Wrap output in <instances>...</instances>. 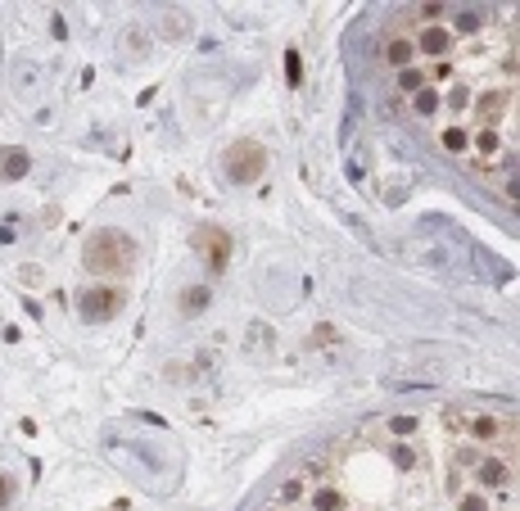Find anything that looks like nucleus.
Wrapping results in <instances>:
<instances>
[{"label":"nucleus","mask_w":520,"mask_h":511,"mask_svg":"<svg viewBox=\"0 0 520 511\" xmlns=\"http://www.w3.org/2000/svg\"><path fill=\"white\" fill-rule=\"evenodd\" d=\"M136 263V240L118 227H100L86 235L82 244V267L91 276H118V271H131Z\"/></svg>","instance_id":"f257e3e1"},{"label":"nucleus","mask_w":520,"mask_h":511,"mask_svg":"<svg viewBox=\"0 0 520 511\" xmlns=\"http://www.w3.org/2000/svg\"><path fill=\"white\" fill-rule=\"evenodd\" d=\"M263 172H267V149L258 141H235L227 149V177L235 185H249V181L263 177Z\"/></svg>","instance_id":"f03ea898"},{"label":"nucleus","mask_w":520,"mask_h":511,"mask_svg":"<svg viewBox=\"0 0 520 511\" xmlns=\"http://www.w3.org/2000/svg\"><path fill=\"white\" fill-rule=\"evenodd\" d=\"M77 313L86 317V321H114L118 313H122V290L118 285H91V290H82V298H77Z\"/></svg>","instance_id":"7ed1b4c3"},{"label":"nucleus","mask_w":520,"mask_h":511,"mask_svg":"<svg viewBox=\"0 0 520 511\" xmlns=\"http://www.w3.org/2000/svg\"><path fill=\"white\" fill-rule=\"evenodd\" d=\"M195 254L204 258V267L227 271V263H231V235L222 227H200V231H195Z\"/></svg>","instance_id":"20e7f679"},{"label":"nucleus","mask_w":520,"mask_h":511,"mask_svg":"<svg viewBox=\"0 0 520 511\" xmlns=\"http://www.w3.org/2000/svg\"><path fill=\"white\" fill-rule=\"evenodd\" d=\"M421 55H430V59H443L453 50V32L448 28H439V23H430V28H421V36L412 41Z\"/></svg>","instance_id":"39448f33"},{"label":"nucleus","mask_w":520,"mask_h":511,"mask_svg":"<svg viewBox=\"0 0 520 511\" xmlns=\"http://www.w3.org/2000/svg\"><path fill=\"white\" fill-rule=\"evenodd\" d=\"M28 168H32V154H28V149H18V145L0 149V177H5V181L28 177Z\"/></svg>","instance_id":"423d86ee"},{"label":"nucleus","mask_w":520,"mask_h":511,"mask_svg":"<svg viewBox=\"0 0 520 511\" xmlns=\"http://www.w3.org/2000/svg\"><path fill=\"white\" fill-rule=\"evenodd\" d=\"M507 104H511V95H507L502 86H498V91L480 95V104H475V118H484V127H493V122H498V114H502Z\"/></svg>","instance_id":"0eeeda50"},{"label":"nucleus","mask_w":520,"mask_h":511,"mask_svg":"<svg viewBox=\"0 0 520 511\" xmlns=\"http://www.w3.org/2000/svg\"><path fill=\"white\" fill-rule=\"evenodd\" d=\"M213 303V290H208V285H190V290H181V317H200L204 308Z\"/></svg>","instance_id":"6e6552de"},{"label":"nucleus","mask_w":520,"mask_h":511,"mask_svg":"<svg viewBox=\"0 0 520 511\" xmlns=\"http://www.w3.org/2000/svg\"><path fill=\"white\" fill-rule=\"evenodd\" d=\"M475 475H480V484L498 489V484H507V480H511V466H507L502 457H489V462H480V470H475Z\"/></svg>","instance_id":"1a4fd4ad"},{"label":"nucleus","mask_w":520,"mask_h":511,"mask_svg":"<svg viewBox=\"0 0 520 511\" xmlns=\"http://www.w3.org/2000/svg\"><path fill=\"white\" fill-rule=\"evenodd\" d=\"M470 149H480V158H484V163H493V158L502 154V136L493 131V127H484L480 136H470Z\"/></svg>","instance_id":"9d476101"},{"label":"nucleus","mask_w":520,"mask_h":511,"mask_svg":"<svg viewBox=\"0 0 520 511\" xmlns=\"http://www.w3.org/2000/svg\"><path fill=\"white\" fill-rule=\"evenodd\" d=\"M412 55H416V45L407 41V36H394V41H389V64L407 68V64H412Z\"/></svg>","instance_id":"9b49d317"},{"label":"nucleus","mask_w":520,"mask_h":511,"mask_svg":"<svg viewBox=\"0 0 520 511\" xmlns=\"http://www.w3.org/2000/svg\"><path fill=\"white\" fill-rule=\"evenodd\" d=\"M470 434H475V439H484V443H493V439L502 434V421H498V416H475Z\"/></svg>","instance_id":"f8f14e48"},{"label":"nucleus","mask_w":520,"mask_h":511,"mask_svg":"<svg viewBox=\"0 0 520 511\" xmlns=\"http://www.w3.org/2000/svg\"><path fill=\"white\" fill-rule=\"evenodd\" d=\"M412 104H416V114H439V91L435 86H421L412 95Z\"/></svg>","instance_id":"ddd939ff"},{"label":"nucleus","mask_w":520,"mask_h":511,"mask_svg":"<svg viewBox=\"0 0 520 511\" xmlns=\"http://www.w3.org/2000/svg\"><path fill=\"white\" fill-rule=\"evenodd\" d=\"M443 149L466 154V149H470V131H466V127H448V131H443Z\"/></svg>","instance_id":"4468645a"},{"label":"nucleus","mask_w":520,"mask_h":511,"mask_svg":"<svg viewBox=\"0 0 520 511\" xmlns=\"http://www.w3.org/2000/svg\"><path fill=\"white\" fill-rule=\"evenodd\" d=\"M313 507H317V511H344V497H340L335 489H317Z\"/></svg>","instance_id":"2eb2a0df"},{"label":"nucleus","mask_w":520,"mask_h":511,"mask_svg":"<svg viewBox=\"0 0 520 511\" xmlns=\"http://www.w3.org/2000/svg\"><path fill=\"white\" fill-rule=\"evenodd\" d=\"M244 348H271V326H267V321H254V330H249V340H244Z\"/></svg>","instance_id":"dca6fc26"},{"label":"nucleus","mask_w":520,"mask_h":511,"mask_svg":"<svg viewBox=\"0 0 520 511\" xmlns=\"http://www.w3.org/2000/svg\"><path fill=\"white\" fill-rule=\"evenodd\" d=\"M399 86H403L407 95H416L421 86H426V72H421V68H403V72H399Z\"/></svg>","instance_id":"f3484780"},{"label":"nucleus","mask_w":520,"mask_h":511,"mask_svg":"<svg viewBox=\"0 0 520 511\" xmlns=\"http://www.w3.org/2000/svg\"><path fill=\"white\" fill-rule=\"evenodd\" d=\"M286 72H290V86H299V72H303V64H299V50H286Z\"/></svg>","instance_id":"a211bd4d"},{"label":"nucleus","mask_w":520,"mask_h":511,"mask_svg":"<svg viewBox=\"0 0 520 511\" xmlns=\"http://www.w3.org/2000/svg\"><path fill=\"white\" fill-rule=\"evenodd\" d=\"M462 511H489V497H480V493H462V502H457Z\"/></svg>","instance_id":"6ab92c4d"},{"label":"nucleus","mask_w":520,"mask_h":511,"mask_svg":"<svg viewBox=\"0 0 520 511\" xmlns=\"http://www.w3.org/2000/svg\"><path fill=\"white\" fill-rule=\"evenodd\" d=\"M389 430H394V434H412V430H416V421H412V416H394V421H389Z\"/></svg>","instance_id":"aec40b11"},{"label":"nucleus","mask_w":520,"mask_h":511,"mask_svg":"<svg viewBox=\"0 0 520 511\" xmlns=\"http://www.w3.org/2000/svg\"><path fill=\"white\" fill-rule=\"evenodd\" d=\"M480 28V14H457V32H475Z\"/></svg>","instance_id":"412c9836"},{"label":"nucleus","mask_w":520,"mask_h":511,"mask_svg":"<svg viewBox=\"0 0 520 511\" xmlns=\"http://www.w3.org/2000/svg\"><path fill=\"white\" fill-rule=\"evenodd\" d=\"M9 497H14V484H9V475H0V511L9 507Z\"/></svg>","instance_id":"4be33fe9"},{"label":"nucleus","mask_w":520,"mask_h":511,"mask_svg":"<svg viewBox=\"0 0 520 511\" xmlns=\"http://www.w3.org/2000/svg\"><path fill=\"white\" fill-rule=\"evenodd\" d=\"M439 14H443V5H421V18H426V28H430V23H439Z\"/></svg>","instance_id":"5701e85b"}]
</instances>
